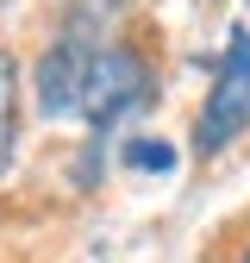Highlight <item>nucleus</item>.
Segmentation results:
<instances>
[{
    "label": "nucleus",
    "instance_id": "obj_2",
    "mask_svg": "<svg viewBox=\"0 0 250 263\" xmlns=\"http://www.w3.org/2000/svg\"><path fill=\"white\" fill-rule=\"evenodd\" d=\"M244 125H250V31H232L225 63H219V82H213L206 107H200V125H194V151L200 157L225 151Z\"/></svg>",
    "mask_w": 250,
    "mask_h": 263
},
{
    "label": "nucleus",
    "instance_id": "obj_5",
    "mask_svg": "<svg viewBox=\"0 0 250 263\" xmlns=\"http://www.w3.org/2000/svg\"><path fill=\"white\" fill-rule=\"evenodd\" d=\"M225 263H250V238H244V245H232V251H225Z\"/></svg>",
    "mask_w": 250,
    "mask_h": 263
},
{
    "label": "nucleus",
    "instance_id": "obj_4",
    "mask_svg": "<svg viewBox=\"0 0 250 263\" xmlns=\"http://www.w3.org/2000/svg\"><path fill=\"white\" fill-rule=\"evenodd\" d=\"M125 163H132V170H175V151L138 138V144H125Z\"/></svg>",
    "mask_w": 250,
    "mask_h": 263
},
{
    "label": "nucleus",
    "instance_id": "obj_1",
    "mask_svg": "<svg viewBox=\"0 0 250 263\" xmlns=\"http://www.w3.org/2000/svg\"><path fill=\"white\" fill-rule=\"evenodd\" d=\"M150 101V69H144V57L132 44H100L88 63V88H81V119L88 125H119V119H132L138 107Z\"/></svg>",
    "mask_w": 250,
    "mask_h": 263
},
{
    "label": "nucleus",
    "instance_id": "obj_3",
    "mask_svg": "<svg viewBox=\"0 0 250 263\" xmlns=\"http://www.w3.org/2000/svg\"><path fill=\"white\" fill-rule=\"evenodd\" d=\"M13 144H19V63L0 50V176L13 170Z\"/></svg>",
    "mask_w": 250,
    "mask_h": 263
}]
</instances>
